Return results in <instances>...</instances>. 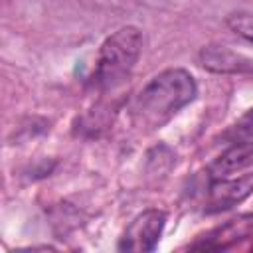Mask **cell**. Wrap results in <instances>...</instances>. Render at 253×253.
<instances>
[{
  "mask_svg": "<svg viewBox=\"0 0 253 253\" xmlns=\"http://www.w3.org/2000/svg\"><path fill=\"white\" fill-rule=\"evenodd\" d=\"M198 95L194 75L184 67H168L156 73L132 101V121L144 130H158L170 123Z\"/></svg>",
  "mask_w": 253,
  "mask_h": 253,
  "instance_id": "cell-1",
  "label": "cell"
},
{
  "mask_svg": "<svg viewBox=\"0 0 253 253\" xmlns=\"http://www.w3.org/2000/svg\"><path fill=\"white\" fill-rule=\"evenodd\" d=\"M142 32L136 26H123L105 38L91 71V85L97 91L119 87L134 69L142 51Z\"/></svg>",
  "mask_w": 253,
  "mask_h": 253,
  "instance_id": "cell-2",
  "label": "cell"
},
{
  "mask_svg": "<svg viewBox=\"0 0 253 253\" xmlns=\"http://www.w3.org/2000/svg\"><path fill=\"white\" fill-rule=\"evenodd\" d=\"M166 211L158 208H148L132 217L126 225L123 237L119 239V251L148 253L158 247V241L166 227Z\"/></svg>",
  "mask_w": 253,
  "mask_h": 253,
  "instance_id": "cell-3",
  "label": "cell"
},
{
  "mask_svg": "<svg viewBox=\"0 0 253 253\" xmlns=\"http://www.w3.org/2000/svg\"><path fill=\"white\" fill-rule=\"evenodd\" d=\"M253 194V172L243 174L239 178H210L208 198L204 211L206 213H219L235 208L237 204L245 202Z\"/></svg>",
  "mask_w": 253,
  "mask_h": 253,
  "instance_id": "cell-4",
  "label": "cell"
},
{
  "mask_svg": "<svg viewBox=\"0 0 253 253\" xmlns=\"http://www.w3.org/2000/svg\"><path fill=\"white\" fill-rule=\"evenodd\" d=\"M249 166H253V138L233 142L208 166V172L210 178H225Z\"/></svg>",
  "mask_w": 253,
  "mask_h": 253,
  "instance_id": "cell-5",
  "label": "cell"
},
{
  "mask_svg": "<svg viewBox=\"0 0 253 253\" xmlns=\"http://www.w3.org/2000/svg\"><path fill=\"white\" fill-rule=\"evenodd\" d=\"M200 63L213 73H241L251 67V61L223 45H208L200 51Z\"/></svg>",
  "mask_w": 253,
  "mask_h": 253,
  "instance_id": "cell-6",
  "label": "cell"
},
{
  "mask_svg": "<svg viewBox=\"0 0 253 253\" xmlns=\"http://www.w3.org/2000/svg\"><path fill=\"white\" fill-rule=\"evenodd\" d=\"M225 24L235 36H239L245 42L253 43V14H245V12L231 14V16H227Z\"/></svg>",
  "mask_w": 253,
  "mask_h": 253,
  "instance_id": "cell-7",
  "label": "cell"
},
{
  "mask_svg": "<svg viewBox=\"0 0 253 253\" xmlns=\"http://www.w3.org/2000/svg\"><path fill=\"white\" fill-rule=\"evenodd\" d=\"M225 136L231 140V142H237V140H251L253 138V107L243 113L233 125L231 128L225 132Z\"/></svg>",
  "mask_w": 253,
  "mask_h": 253,
  "instance_id": "cell-8",
  "label": "cell"
}]
</instances>
